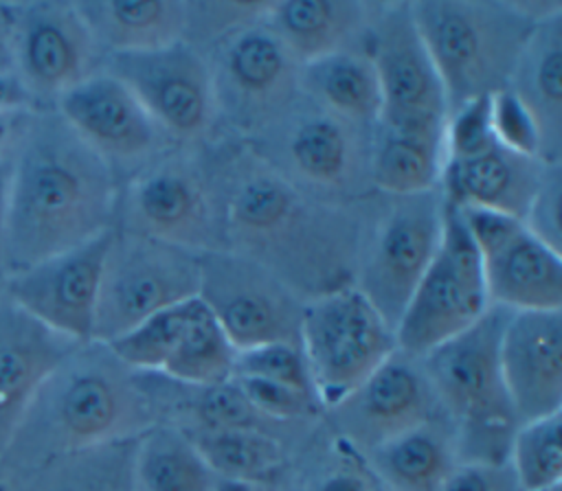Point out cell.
<instances>
[{"label":"cell","instance_id":"6da1fadb","mask_svg":"<svg viewBox=\"0 0 562 491\" xmlns=\"http://www.w3.org/2000/svg\"><path fill=\"white\" fill-rule=\"evenodd\" d=\"M211 147L226 250L261 263L305 300L351 285L380 195L358 204L323 202L288 184L239 140Z\"/></svg>","mask_w":562,"mask_h":491},{"label":"cell","instance_id":"7a4b0ae2","mask_svg":"<svg viewBox=\"0 0 562 491\" xmlns=\"http://www.w3.org/2000/svg\"><path fill=\"white\" fill-rule=\"evenodd\" d=\"M119 180L55 110H31L9 151L7 276L114 228Z\"/></svg>","mask_w":562,"mask_h":491},{"label":"cell","instance_id":"3957f363","mask_svg":"<svg viewBox=\"0 0 562 491\" xmlns=\"http://www.w3.org/2000/svg\"><path fill=\"white\" fill-rule=\"evenodd\" d=\"M156 425L143 375L101 342L79 344L42 384L2 460L0 480L92 452Z\"/></svg>","mask_w":562,"mask_h":491},{"label":"cell","instance_id":"277c9868","mask_svg":"<svg viewBox=\"0 0 562 491\" xmlns=\"http://www.w3.org/2000/svg\"><path fill=\"white\" fill-rule=\"evenodd\" d=\"M560 2H411L413 20L439 75L448 114L509 83L533 24Z\"/></svg>","mask_w":562,"mask_h":491},{"label":"cell","instance_id":"5b68a950","mask_svg":"<svg viewBox=\"0 0 562 491\" xmlns=\"http://www.w3.org/2000/svg\"><path fill=\"white\" fill-rule=\"evenodd\" d=\"M507 313L490 307L470 329L419 359L441 412L454 427L459 460L505 463L518 427L498 362Z\"/></svg>","mask_w":562,"mask_h":491},{"label":"cell","instance_id":"8992f818","mask_svg":"<svg viewBox=\"0 0 562 491\" xmlns=\"http://www.w3.org/2000/svg\"><path fill=\"white\" fill-rule=\"evenodd\" d=\"M114 228L195 254L226 250L213 147L176 145L123 180Z\"/></svg>","mask_w":562,"mask_h":491},{"label":"cell","instance_id":"52a82bcc","mask_svg":"<svg viewBox=\"0 0 562 491\" xmlns=\"http://www.w3.org/2000/svg\"><path fill=\"white\" fill-rule=\"evenodd\" d=\"M244 145L294 189L331 204L373 195L371 129L351 125L299 96L274 123Z\"/></svg>","mask_w":562,"mask_h":491},{"label":"cell","instance_id":"ba28073f","mask_svg":"<svg viewBox=\"0 0 562 491\" xmlns=\"http://www.w3.org/2000/svg\"><path fill=\"white\" fill-rule=\"evenodd\" d=\"M217 107L220 138L250 140L301 96V64L263 24L248 22L204 48Z\"/></svg>","mask_w":562,"mask_h":491},{"label":"cell","instance_id":"9c48e42d","mask_svg":"<svg viewBox=\"0 0 562 491\" xmlns=\"http://www.w3.org/2000/svg\"><path fill=\"white\" fill-rule=\"evenodd\" d=\"M443 210L439 189L378 197L351 285L393 331L437 252Z\"/></svg>","mask_w":562,"mask_h":491},{"label":"cell","instance_id":"30bf717a","mask_svg":"<svg viewBox=\"0 0 562 491\" xmlns=\"http://www.w3.org/2000/svg\"><path fill=\"white\" fill-rule=\"evenodd\" d=\"M299 346L323 410L340 403L397 351L395 331L353 285L305 300Z\"/></svg>","mask_w":562,"mask_h":491},{"label":"cell","instance_id":"8fae6325","mask_svg":"<svg viewBox=\"0 0 562 491\" xmlns=\"http://www.w3.org/2000/svg\"><path fill=\"white\" fill-rule=\"evenodd\" d=\"M198 289L200 254L114 228L99 283L92 342L110 344L145 318L195 298Z\"/></svg>","mask_w":562,"mask_h":491},{"label":"cell","instance_id":"7c38bea8","mask_svg":"<svg viewBox=\"0 0 562 491\" xmlns=\"http://www.w3.org/2000/svg\"><path fill=\"white\" fill-rule=\"evenodd\" d=\"M490 307L476 248L459 210L446 204L437 252L395 327L397 349L422 359L470 329Z\"/></svg>","mask_w":562,"mask_h":491},{"label":"cell","instance_id":"4fadbf2b","mask_svg":"<svg viewBox=\"0 0 562 491\" xmlns=\"http://www.w3.org/2000/svg\"><path fill=\"white\" fill-rule=\"evenodd\" d=\"M101 68L125 83L162 132L187 147L220 140L209 59L191 42L147 53L103 55Z\"/></svg>","mask_w":562,"mask_h":491},{"label":"cell","instance_id":"5bb4252c","mask_svg":"<svg viewBox=\"0 0 562 491\" xmlns=\"http://www.w3.org/2000/svg\"><path fill=\"white\" fill-rule=\"evenodd\" d=\"M198 298L237 351L272 342L299 344L305 298L235 250L200 254Z\"/></svg>","mask_w":562,"mask_h":491},{"label":"cell","instance_id":"9a60e30c","mask_svg":"<svg viewBox=\"0 0 562 491\" xmlns=\"http://www.w3.org/2000/svg\"><path fill=\"white\" fill-rule=\"evenodd\" d=\"M11 55L33 110H53L103 61L77 2H13Z\"/></svg>","mask_w":562,"mask_h":491},{"label":"cell","instance_id":"2e32d148","mask_svg":"<svg viewBox=\"0 0 562 491\" xmlns=\"http://www.w3.org/2000/svg\"><path fill=\"white\" fill-rule=\"evenodd\" d=\"M364 53L382 90L378 123L413 132L446 129V94L413 20L411 2H380Z\"/></svg>","mask_w":562,"mask_h":491},{"label":"cell","instance_id":"e0dca14e","mask_svg":"<svg viewBox=\"0 0 562 491\" xmlns=\"http://www.w3.org/2000/svg\"><path fill=\"white\" fill-rule=\"evenodd\" d=\"M481 259L492 307L507 311L562 309V254L542 243L522 219L457 208Z\"/></svg>","mask_w":562,"mask_h":491},{"label":"cell","instance_id":"ac0fdd59","mask_svg":"<svg viewBox=\"0 0 562 491\" xmlns=\"http://www.w3.org/2000/svg\"><path fill=\"white\" fill-rule=\"evenodd\" d=\"M53 110L108 162L119 184L176 147L134 92L103 68L70 88Z\"/></svg>","mask_w":562,"mask_h":491},{"label":"cell","instance_id":"d6986e66","mask_svg":"<svg viewBox=\"0 0 562 491\" xmlns=\"http://www.w3.org/2000/svg\"><path fill=\"white\" fill-rule=\"evenodd\" d=\"M112 230L9 274L2 292L55 333L79 344L92 342L99 283Z\"/></svg>","mask_w":562,"mask_h":491},{"label":"cell","instance_id":"ffe728a7","mask_svg":"<svg viewBox=\"0 0 562 491\" xmlns=\"http://www.w3.org/2000/svg\"><path fill=\"white\" fill-rule=\"evenodd\" d=\"M327 412L358 456L443 414L422 362L400 349Z\"/></svg>","mask_w":562,"mask_h":491},{"label":"cell","instance_id":"44dd1931","mask_svg":"<svg viewBox=\"0 0 562 491\" xmlns=\"http://www.w3.org/2000/svg\"><path fill=\"white\" fill-rule=\"evenodd\" d=\"M498 362L518 423L562 412V309L509 311Z\"/></svg>","mask_w":562,"mask_h":491},{"label":"cell","instance_id":"7402d4cb","mask_svg":"<svg viewBox=\"0 0 562 491\" xmlns=\"http://www.w3.org/2000/svg\"><path fill=\"white\" fill-rule=\"evenodd\" d=\"M77 346L0 289V460L42 384Z\"/></svg>","mask_w":562,"mask_h":491},{"label":"cell","instance_id":"603a6c76","mask_svg":"<svg viewBox=\"0 0 562 491\" xmlns=\"http://www.w3.org/2000/svg\"><path fill=\"white\" fill-rule=\"evenodd\" d=\"M547 167L538 158L492 142L470 158L443 160L439 193L454 208H481L522 219Z\"/></svg>","mask_w":562,"mask_h":491},{"label":"cell","instance_id":"cb8c5ba5","mask_svg":"<svg viewBox=\"0 0 562 491\" xmlns=\"http://www.w3.org/2000/svg\"><path fill=\"white\" fill-rule=\"evenodd\" d=\"M378 7L345 0L266 2L261 20L299 64H307L340 50H364Z\"/></svg>","mask_w":562,"mask_h":491},{"label":"cell","instance_id":"d4e9b609","mask_svg":"<svg viewBox=\"0 0 562 491\" xmlns=\"http://www.w3.org/2000/svg\"><path fill=\"white\" fill-rule=\"evenodd\" d=\"M507 88L531 114L540 160L562 162V7L540 18L512 70Z\"/></svg>","mask_w":562,"mask_h":491},{"label":"cell","instance_id":"484cf974","mask_svg":"<svg viewBox=\"0 0 562 491\" xmlns=\"http://www.w3.org/2000/svg\"><path fill=\"white\" fill-rule=\"evenodd\" d=\"M386 491H439L459 463L454 427L439 414L362 456Z\"/></svg>","mask_w":562,"mask_h":491},{"label":"cell","instance_id":"4316f807","mask_svg":"<svg viewBox=\"0 0 562 491\" xmlns=\"http://www.w3.org/2000/svg\"><path fill=\"white\" fill-rule=\"evenodd\" d=\"M103 55L147 53L187 39L189 2L105 0L77 2Z\"/></svg>","mask_w":562,"mask_h":491},{"label":"cell","instance_id":"83f0119b","mask_svg":"<svg viewBox=\"0 0 562 491\" xmlns=\"http://www.w3.org/2000/svg\"><path fill=\"white\" fill-rule=\"evenodd\" d=\"M299 92L316 107L364 129L382 114V90L364 50H340L301 64Z\"/></svg>","mask_w":562,"mask_h":491},{"label":"cell","instance_id":"f1b7e54d","mask_svg":"<svg viewBox=\"0 0 562 491\" xmlns=\"http://www.w3.org/2000/svg\"><path fill=\"white\" fill-rule=\"evenodd\" d=\"M443 132H413L375 123L369 149L373 193L393 197L439 189L446 160Z\"/></svg>","mask_w":562,"mask_h":491},{"label":"cell","instance_id":"f546056e","mask_svg":"<svg viewBox=\"0 0 562 491\" xmlns=\"http://www.w3.org/2000/svg\"><path fill=\"white\" fill-rule=\"evenodd\" d=\"M134 473L140 491H211L215 473L173 423H156L140 434Z\"/></svg>","mask_w":562,"mask_h":491},{"label":"cell","instance_id":"4dcf8cb0","mask_svg":"<svg viewBox=\"0 0 562 491\" xmlns=\"http://www.w3.org/2000/svg\"><path fill=\"white\" fill-rule=\"evenodd\" d=\"M215 478L270 484L283 471L288 452L268 430H184Z\"/></svg>","mask_w":562,"mask_h":491},{"label":"cell","instance_id":"1f68e13d","mask_svg":"<svg viewBox=\"0 0 562 491\" xmlns=\"http://www.w3.org/2000/svg\"><path fill=\"white\" fill-rule=\"evenodd\" d=\"M235 357L237 349L204 302L195 298L189 322L160 375L189 388L217 386L233 377Z\"/></svg>","mask_w":562,"mask_h":491},{"label":"cell","instance_id":"d6a6232c","mask_svg":"<svg viewBox=\"0 0 562 491\" xmlns=\"http://www.w3.org/2000/svg\"><path fill=\"white\" fill-rule=\"evenodd\" d=\"M507 465L520 491H551L562 482V412L518 423Z\"/></svg>","mask_w":562,"mask_h":491},{"label":"cell","instance_id":"836d02e7","mask_svg":"<svg viewBox=\"0 0 562 491\" xmlns=\"http://www.w3.org/2000/svg\"><path fill=\"white\" fill-rule=\"evenodd\" d=\"M195 298H189L145 318L140 324L105 346L127 368L145 375H160L189 322Z\"/></svg>","mask_w":562,"mask_h":491},{"label":"cell","instance_id":"e575fe53","mask_svg":"<svg viewBox=\"0 0 562 491\" xmlns=\"http://www.w3.org/2000/svg\"><path fill=\"white\" fill-rule=\"evenodd\" d=\"M198 397L191 406V423L182 430H268L274 432L272 421L263 419L241 395L233 377L217 386L193 388Z\"/></svg>","mask_w":562,"mask_h":491},{"label":"cell","instance_id":"d590c367","mask_svg":"<svg viewBox=\"0 0 562 491\" xmlns=\"http://www.w3.org/2000/svg\"><path fill=\"white\" fill-rule=\"evenodd\" d=\"M233 377H257L316 397L303 351L299 344L290 342H272L237 351Z\"/></svg>","mask_w":562,"mask_h":491},{"label":"cell","instance_id":"8d00e7d4","mask_svg":"<svg viewBox=\"0 0 562 491\" xmlns=\"http://www.w3.org/2000/svg\"><path fill=\"white\" fill-rule=\"evenodd\" d=\"M246 401L268 421L277 425L314 419L323 412L316 397L294 390L283 384L257 379V377H233Z\"/></svg>","mask_w":562,"mask_h":491},{"label":"cell","instance_id":"74e56055","mask_svg":"<svg viewBox=\"0 0 562 491\" xmlns=\"http://www.w3.org/2000/svg\"><path fill=\"white\" fill-rule=\"evenodd\" d=\"M490 125L498 145L514 153L540 160L538 127L507 85L490 94Z\"/></svg>","mask_w":562,"mask_h":491},{"label":"cell","instance_id":"f35d334b","mask_svg":"<svg viewBox=\"0 0 562 491\" xmlns=\"http://www.w3.org/2000/svg\"><path fill=\"white\" fill-rule=\"evenodd\" d=\"M494 140L490 125V96L468 101L446 118L443 149L448 158H470L487 149Z\"/></svg>","mask_w":562,"mask_h":491},{"label":"cell","instance_id":"ab89813d","mask_svg":"<svg viewBox=\"0 0 562 491\" xmlns=\"http://www.w3.org/2000/svg\"><path fill=\"white\" fill-rule=\"evenodd\" d=\"M560 197H562V162L549 164L544 178L522 217V224L551 250L562 254V219H560Z\"/></svg>","mask_w":562,"mask_h":491},{"label":"cell","instance_id":"60d3db41","mask_svg":"<svg viewBox=\"0 0 562 491\" xmlns=\"http://www.w3.org/2000/svg\"><path fill=\"white\" fill-rule=\"evenodd\" d=\"M439 491H520V487L507 460H459Z\"/></svg>","mask_w":562,"mask_h":491},{"label":"cell","instance_id":"b9f144b4","mask_svg":"<svg viewBox=\"0 0 562 491\" xmlns=\"http://www.w3.org/2000/svg\"><path fill=\"white\" fill-rule=\"evenodd\" d=\"M373 484L375 480L369 469L351 460L321 476L310 491H373Z\"/></svg>","mask_w":562,"mask_h":491},{"label":"cell","instance_id":"7bdbcfd3","mask_svg":"<svg viewBox=\"0 0 562 491\" xmlns=\"http://www.w3.org/2000/svg\"><path fill=\"white\" fill-rule=\"evenodd\" d=\"M33 110L29 92L15 77V72H0V112Z\"/></svg>","mask_w":562,"mask_h":491},{"label":"cell","instance_id":"ee69618b","mask_svg":"<svg viewBox=\"0 0 562 491\" xmlns=\"http://www.w3.org/2000/svg\"><path fill=\"white\" fill-rule=\"evenodd\" d=\"M7 210H9V156L0 160V289L7 281Z\"/></svg>","mask_w":562,"mask_h":491},{"label":"cell","instance_id":"f6af8a7d","mask_svg":"<svg viewBox=\"0 0 562 491\" xmlns=\"http://www.w3.org/2000/svg\"><path fill=\"white\" fill-rule=\"evenodd\" d=\"M11 31H13V2H0V72H13Z\"/></svg>","mask_w":562,"mask_h":491},{"label":"cell","instance_id":"bcb514c9","mask_svg":"<svg viewBox=\"0 0 562 491\" xmlns=\"http://www.w3.org/2000/svg\"><path fill=\"white\" fill-rule=\"evenodd\" d=\"M31 110H20V112H0V160L9 156L15 136Z\"/></svg>","mask_w":562,"mask_h":491},{"label":"cell","instance_id":"7dc6e473","mask_svg":"<svg viewBox=\"0 0 562 491\" xmlns=\"http://www.w3.org/2000/svg\"><path fill=\"white\" fill-rule=\"evenodd\" d=\"M211 491H272V487L270 484H259V482H246V480L215 478Z\"/></svg>","mask_w":562,"mask_h":491},{"label":"cell","instance_id":"c3c4849f","mask_svg":"<svg viewBox=\"0 0 562 491\" xmlns=\"http://www.w3.org/2000/svg\"><path fill=\"white\" fill-rule=\"evenodd\" d=\"M373 491H386V489H384L382 484H378V482H375V484H373Z\"/></svg>","mask_w":562,"mask_h":491},{"label":"cell","instance_id":"681fc988","mask_svg":"<svg viewBox=\"0 0 562 491\" xmlns=\"http://www.w3.org/2000/svg\"><path fill=\"white\" fill-rule=\"evenodd\" d=\"M551 491H560V487H555V489H551Z\"/></svg>","mask_w":562,"mask_h":491}]
</instances>
